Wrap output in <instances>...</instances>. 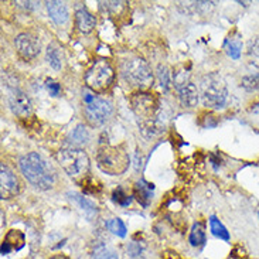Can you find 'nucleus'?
Returning <instances> with one entry per match:
<instances>
[{"label":"nucleus","instance_id":"obj_1","mask_svg":"<svg viewBox=\"0 0 259 259\" xmlns=\"http://www.w3.org/2000/svg\"><path fill=\"white\" fill-rule=\"evenodd\" d=\"M20 170L30 184L35 189L49 190L56 183V171L42 156L35 152L27 153L20 159Z\"/></svg>","mask_w":259,"mask_h":259},{"label":"nucleus","instance_id":"obj_2","mask_svg":"<svg viewBox=\"0 0 259 259\" xmlns=\"http://www.w3.org/2000/svg\"><path fill=\"white\" fill-rule=\"evenodd\" d=\"M122 75L127 84L140 91H145L149 87L153 85V72L150 65L142 57H132L127 58L122 64Z\"/></svg>","mask_w":259,"mask_h":259},{"label":"nucleus","instance_id":"obj_3","mask_svg":"<svg viewBox=\"0 0 259 259\" xmlns=\"http://www.w3.org/2000/svg\"><path fill=\"white\" fill-rule=\"evenodd\" d=\"M57 160L72 179H85L90 171V157L82 149L77 146L63 147L57 153Z\"/></svg>","mask_w":259,"mask_h":259},{"label":"nucleus","instance_id":"obj_4","mask_svg":"<svg viewBox=\"0 0 259 259\" xmlns=\"http://www.w3.org/2000/svg\"><path fill=\"white\" fill-rule=\"evenodd\" d=\"M98 167L109 176H119L129 167V156L120 146H101L97 153Z\"/></svg>","mask_w":259,"mask_h":259},{"label":"nucleus","instance_id":"obj_5","mask_svg":"<svg viewBox=\"0 0 259 259\" xmlns=\"http://www.w3.org/2000/svg\"><path fill=\"white\" fill-rule=\"evenodd\" d=\"M201 98L207 108L220 109L225 106L228 99V91L225 81L217 72L207 74L201 79Z\"/></svg>","mask_w":259,"mask_h":259},{"label":"nucleus","instance_id":"obj_6","mask_svg":"<svg viewBox=\"0 0 259 259\" xmlns=\"http://www.w3.org/2000/svg\"><path fill=\"white\" fill-rule=\"evenodd\" d=\"M115 79V71L108 60H97L92 64V67L85 74V84L88 90L95 94H104L113 84Z\"/></svg>","mask_w":259,"mask_h":259},{"label":"nucleus","instance_id":"obj_7","mask_svg":"<svg viewBox=\"0 0 259 259\" xmlns=\"http://www.w3.org/2000/svg\"><path fill=\"white\" fill-rule=\"evenodd\" d=\"M84 99V115L91 126H101L112 116L113 106L109 101L92 95L90 91L82 92Z\"/></svg>","mask_w":259,"mask_h":259},{"label":"nucleus","instance_id":"obj_8","mask_svg":"<svg viewBox=\"0 0 259 259\" xmlns=\"http://www.w3.org/2000/svg\"><path fill=\"white\" fill-rule=\"evenodd\" d=\"M129 102H131V108L135 115L139 116L142 120L153 119L154 113L159 108L157 95L147 91H138L132 94Z\"/></svg>","mask_w":259,"mask_h":259},{"label":"nucleus","instance_id":"obj_9","mask_svg":"<svg viewBox=\"0 0 259 259\" xmlns=\"http://www.w3.org/2000/svg\"><path fill=\"white\" fill-rule=\"evenodd\" d=\"M175 87L179 92V98L183 106L186 108H194L198 104V90L196 84L189 77L180 78L176 75Z\"/></svg>","mask_w":259,"mask_h":259},{"label":"nucleus","instance_id":"obj_10","mask_svg":"<svg viewBox=\"0 0 259 259\" xmlns=\"http://www.w3.org/2000/svg\"><path fill=\"white\" fill-rule=\"evenodd\" d=\"M14 46L23 60H33L38 56L41 44L40 40L31 33H20L14 40Z\"/></svg>","mask_w":259,"mask_h":259},{"label":"nucleus","instance_id":"obj_11","mask_svg":"<svg viewBox=\"0 0 259 259\" xmlns=\"http://www.w3.org/2000/svg\"><path fill=\"white\" fill-rule=\"evenodd\" d=\"M9 105L14 115L19 118H28L33 112V105L27 95L20 90H13L9 95Z\"/></svg>","mask_w":259,"mask_h":259},{"label":"nucleus","instance_id":"obj_12","mask_svg":"<svg viewBox=\"0 0 259 259\" xmlns=\"http://www.w3.org/2000/svg\"><path fill=\"white\" fill-rule=\"evenodd\" d=\"M19 180L13 175V171H10L9 168L3 164L2 166V175H0V193L2 198H12L16 194H19Z\"/></svg>","mask_w":259,"mask_h":259},{"label":"nucleus","instance_id":"obj_13","mask_svg":"<svg viewBox=\"0 0 259 259\" xmlns=\"http://www.w3.org/2000/svg\"><path fill=\"white\" fill-rule=\"evenodd\" d=\"M24 244H26L24 234L17 230H10L2 242V255H7L12 251H20Z\"/></svg>","mask_w":259,"mask_h":259},{"label":"nucleus","instance_id":"obj_14","mask_svg":"<svg viewBox=\"0 0 259 259\" xmlns=\"http://www.w3.org/2000/svg\"><path fill=\"white\" fill-rule=\"evenodd\" d=\"M133 197L139 201L140 205L149 207L153 198V184H149L145 180H140L133 186Z\"/></svg>","mask_w":259,"mask_h":259},{"label":"nucleus","instance_id":"obj_15","mask_svg":"<svg viewBox=\"0 0 259 259\" xmlns=\"http://www.w3.org/2000/svg\"><path fill=\"white\" fill-rule=\"evenodd\" d=\"M75 26L81 33H91L97 26V19L87 9H79L75 12Z\"/></svg>","mask_w":259,"mask_h":259},{"label":"nucleus","instance_id":"obj_16","mask_svg":"<svg viewBox=\"0 0 259 259\" xmlns=\"http://www.w3.org/2000/svg\"><path fill=\"white\" fill-rule=\"evenodd\" d=\"M50 17L56 21L57 24H65L68 21V9L63 2H47Z\"/></svg>","mask_w":259,"mask_h":259},{"label":"nucleus","instance_id":"obj_17","mask_svg":"<svg viewBox=\"0 0 259 259\" xmlns=\"http://www.w3.org/2000/svg\"><path fill=\"white\" fill-rule=\"evenodd\" d=\"M189 241L193 246H203L205 244V228L203 223H196L193 225Z\"/></svg>","mask_w":259,"mask_h":259},{"label":"nucleus","instance_id":"obj_18","mask_svg":"<svg viewBox=\"0 0 259 259\" xmlns=\"http://www.w3.org/2000/svg\"><path fill=\"white\" fill-rule=\"evenodd\" d=\"M46 58L49 64L54 68V70H61V65H63V57L60 53V49L57 47L56 44H50L47 47V53H46Z\"/></svg>","mask_w":259,"mask_h":259},{"label":"nucleus","instance_id":"obj_19","mask_svg":"<svg viewBox=\"0 0 259 259\" xmlns=\"http://www.w3.org/2000/svg\"><path fill=\"white\" fill-rule=\"evenodd\" d=\"M210 228L212 235L217 237V238L223 239V241H230V238H231L230 237V232L227 231V228H225L223 223L215 215L210 217Z\"/></svg>","mask_w":259,"mask_h":259},{"label":"nucleus","instance_id":"obj_20","mask_svg":"<svg viewBox=\"0 0 259 259\" xmlns=\"http://www.w3.org/2000/svg\"><path fill=\"white\" fill-rule=\"evenodd\" d=\"M225 50L228 53V56L234 58V60H238L241 56V50H242V41L239 37H228L225 40Z\"/></svg>","mask_w":259,"mask_h":259},{"label":"nucleus","instance_id":"obj_21","mask_svg":"<svg viewBox=\"0 0 259 259\" xmlns=\"http://www.w3.org/2000/svg\"><path fill=\"white\" fill-rule=\"evenodd\" d=\"M157 78H159V82H160V87L163 88V91H170L171 88V74H170V70H168L166 65H159L157 67Z\"/></svg>","mask_w":259,"mask_h":259},{"label":"nucleus","instance_id":"obj_22","mask_svg":"<svg viewBox=\"0 0 259 259\" xmlns=\"http://www.w3.org/2000/svg\"><path fill=\"white\" fill-rule=\"evenodd\" d=\"M71 142H72V146L74 145H84L90 140V133L85 129L84 125H78L72 132H71Z\"/></svg>","mask_w":259,"mask_h":259},{"label":"nucleus","instance_id":"obj_23","mask_svg":"<svg viewBox=\"0 0 259 259\" xmlns=\"http://www.w3.org/2000/svg\"><path fill=\"white\" fill-rule=\"evenodd\" d=\"M106 228L112 232V234L120 237V238L126 237V225L123 224V221L119 220V218H112V220H109V221L106 223Z\"/></svg>","mask_w":259,"mask_h":259},{"label":"nucleus","instance_id":"obj_24","mask_svg":"<svg viewBox=\"0 0 259 259\" xmlns=\"http://www.w3.org/2000/svg\"><path fill=\"white\" fill-rule=\"evenodd\" d=\"M70 196L74 197V200L79 204V207L84 210V212L88 215V217L91 218L97 214V207H95L90 200H87V198L82 196H78V194H70Z\"/></svg>","mask_w":259,"mask_h":259},{"label":"nucleus","instance_id":"obj_25","mask_svg":"<svg viewBox=\"0 0 259 259\" xmlns=\"http://www.w3.org/2000/svg\"><path fill=\"white\" fill-rule=\"evenodd\" d=\"M112 200L113 203H116L118 205H122V207H127L129 204L132 203V196L126 194L122 187H118V189L113 190L112 193Z\"/></svg>","mask_w":259,"mask_h":259},{"label":"nucleus","instance_id":"obj_26","mask_svg":"<svg viewBox=\"0 0 259 259\" xmlns=\"http://www.w3.org/2000/svg\"><path fill=\"white\" fill-rule=\"evenodd\" d=\"M94 259H119V256L111 248L105 245H99L94 252Z\"/></svg>","mask_w":259,"mask_h":259},{"label":"nucleus","instance_id":"obj_27","mask_svg":"<svg viewBox=\"0 0 259 259\" xmlns=\"http://www.w3.org/2000/svg\"><path fill=\"white\" fill-rule=\"evenodd\" d=\"M241 87L245 88L246 91H256L259 88V75H248L242 78Z\"/></svg>","mask_w":259,"mask_h":259},{"label":"nucleus","instance_id":"obj_28","mask_svg":"<svg viewBox=\"0 0 259 259\" xmlns=\"http://www.w3.org/2000/svg\"><path fill=\"white\" fill-rule=\"evenodd\" d=\"M46 87H47V90H49L50 94H51L53 97H58L60 92H61V87H60V84L56 82L54 79H47V81H46Z\"/></svg>","mask_w":259,"mask_h":259},{"label":"nucleus","instance_id":"obj_29","mask_svg":"<svg viewBox=\"0 0 259 259\" xmlns=\"http://www.w3.org/2000/svg\"><path fill=\"white\" fill-rule=\"evenodd\" d=\"M50 259H70L68 256H65V255H54V256H51Z\"/></svg>","mask_w":259,"mask_h":259}]
</instances>
